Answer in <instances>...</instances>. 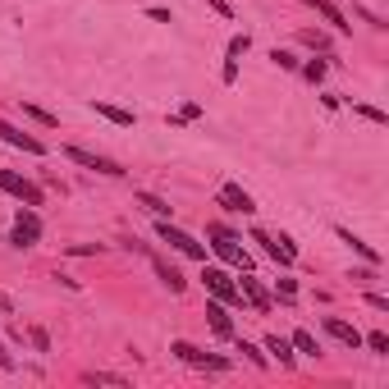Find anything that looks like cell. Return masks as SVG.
<instances>
[{
  "label": "cell",
  "mask_w": 389,
  "mask_h": 389,
  "mask_svg": "<svg viewBox=\"0 0 389 389\" xmlns=\"http://www.w3.org/2000/svg\"><path fill=\"white\" fill-rule=\"evenodd\" d=\"M211 252L220 256V261H229L233 270H252V256H247V247H243V238L233 229H224V224H211Z\"/></svg>",
  "instance_id": "obj_1"
},
{
  "label": "cell",
  "mask_w": 389,
  "mask_h": 389,
  "mask_svg": "<svg viewBox=\"0 0 389 389\" xmlns=\"http://www.w3.org/2000/svg\"><path fill=\"white\" fill-rule=\"evenodd\" d=\"M252 243H261V252H266L270 261H279V266H293V261H298V243H293L289 233L270 238L266 229H252Z\"/></svg>",
  "instance_id": "obj_2"
},
{
  "label": "cell",
  "mask_w": 389,
  "mask_h": 389,
  "mask_svg": "<svg viewBox=\"0 0 389 389\" xmlns=\"http://www.w3.org/2000/svg\"><path fill=\"white\" fill-rule=\"evenodd\" d=\"M0 192H10V197H19L23 206H42V201H46V192L37 188L33 179L14 174V169H0Z\"/></svg>",
  "instance_id": "obj_3"
},
{
  "label": "cell",
  "mask_w": 389,
  "mask_h": 389,
  "mask_svg": "<svg viewBox=\"0 0 389 389\" xmlns=\"http://www.w3.org/2000/svg\"><path fill=\"white\" fill-rule=\"evenodd\" d=\"M156 233H160V243H169V247H179L183 256H192V261H206V247L192 238V233H183V229H174L169 220H156Z\"/></svg>",
  "instance_id": "obj_4"
},
{
  "label": "cell",
  "mask_w": 389,
  "mask_h": 389,
  "mask_svg": "<svg viewBox=\"0 0 389 389\" xmlns=\"http://www.w3.org/2000/svg\"><path fill=\"white\" fill-rule=\"evenodd\" d=\"M169 353H174L179 362H188V367H206V371H229V357L201 353V348H192L188 339H174V344H169Z\"/></svg>",
  "instance_id": "obj_5"
},
{
  "label": "cell",
  "mask_w": 389,
  "mask_h": 389,
  "mask_svg": "<svg viewBox=\"0 0 389 389\" xmlns=\"http://www.w3.org/2000/svg\"><path fill=\"white\" fill-rule=\"evenodd\" d=\"M37 238H42V215H37L33 206H19V215H14V233H10V243H14V247H33Z\"/></svg>",
  "instance_id": "obj_6"
},
{
  "label": "cell",
  "mask_w": 389,
  "mask_h": 389,
  "mask_svg": "<svg viewBox=\"0 0 389 389\" xmlns=\"http://www.w3.org/2000/svg\"><path fill=\"white\" fill-rule=\"evenodd\" d=\"M206 289H211V298H220L224 307H233V302H243V293H238V279L233 275H224L220 266H206Z\"/></svg>",
  "instance_id": "obj_7"
},
{
  "label": "cell",
  "mask_w": 389,
  "mask_h": 389,
  "mask_svg": "<svg viewBox=\"0 0 389 389\" xmlns=\"http://www.w3.org/2000/svg\"><path fill=\"white\" fill-rule=\"evenodd\" d=\"M65 156L74 160V165H83V169H97V174H110V179H119L124 169L115 165L110 156H97V151H83V147H65Z\"/></svg>",
  "instance_id": "obj_8"
},
{
  "label": "cell",
  "mask_w": 389,
  "mask_h": 389,
  "mask_svg": "<svg viewBox=\"0 0 389 389\" xmlns=\"http://www.w3.org/2000/svg\"><path fill=\"white\" fill-rule=\"evenodd\" d=\"M220 206H224V211H243V215L256 211L252 192H247L243 183H220Z\"/></svg>",
  "instance_id": "obj_9"
},
{
  "label": "cell",
  "mask_w": 389,
  "mask_h": 389,
  "mask_svg": "<svg viewBox=\"0 0 389 389\" xmlns=\"http://www.w3.org/2000/svg\"><path fill=\"white\" fill-rule=\"evenodd\" d=\"M238 293H243V302L252 311H270V293L261 289V279L252 275V270H243V279H238Z\"/></svg>",
  "instance_id": "obj_10"
},
{
  "label": "cell",
  "mask_w": 389,
  "mask_h": 389,
  "mask_svg": "<svg viewBox=\"0 0 389 389\" xmlns=\"http://www.w3.org/2000/svg\"><path fill=\"white\" fill-rule=\"evenodd\" d=\"M252 51V37L247 33H238V37H229V60H224V69H220V83H233L238 78V60Z\"/></svg>",
  "instance_id": "obj_11"
},
{
  "label": "cell",
  "mask_w": 389,
  "mask_h": 389,
  "mask_svg": "<svg viewBox=\"0 0 389 389\" xmlns=\"http://www.w3.org/2000/svg\"><path fill=\"white\" fill-rule=\"evenodd\" d=\"M0 138H5L10 147H19V151H28V156H46V147L37 142L33 133H19V129H14L10 119H0Z\"/></svg>",
  "instance_id": "obj_12"
},
{
  "label": "cell",
  "mask_w": 389,
  "mask_h": 389,
  "mask_svg": "<svg viewBox=\"0 0 389 389\" xmlns=\"http://www.w3.org/2000/svg\"><path fill=\"white\" fill-rule=\"evenodd\" d=\"M325 334H330V339H339L344 348H362V334H357V325L339 321V316H325Z\"/></svg>",
  "instance_id": "obj_13"
},
{
  "label": "cell",
  "mask_w": 389,
  "mask_h": 389,
  "mask_svg": "<svg viewBox=\"0 0 389 389\" xmlns=\"http://www.w3.org/2000/svg\"><path fill=\"white\" fill-rule=\"evenodd\" d=\"M206 321H211V330L220 334V339H229V334H233V321H229V307H224L220 298H211V302H206Z\"/></svg>",
  "instance_id": "obj_14"
},
{
  "label": "cell",
  "mask_w": 389,
  "mask_h": 389,
  "mask_svg": "<svg viewBox=\"0 0 389 389\" xmlns=\"http://www.w3.org/2000/svg\"><path fill=\"white\" fill-rule=\"evenodd\" d=\"M92 110H97L101 119L119 124V129H133V124H138V115H133V110H124V106H110V101H92Z\"/></svg>",
  "instance_id": "obj_15"
},
{
  "label": "cell",
  "mask_w": 389,
  "mask_h": 389,
  "mask_svg": "<svg viewBox=\"0 0 389 389\" xmlns=\"http://www.w3.org/2000/svg\"><path fill=\"white\" fill-rule=\"evenodd\" d=\"M302 5H311V10L321 14V19L330 23L334 33H348V23H344V10H339V5H334V0H302Z\"/></svg>",
  "instance_id": "obj_16"
},
{
  "label": "cell",
  "mask_w": 389,
  "mask_h": 389,
  "mask_svg": "<svg viewBox=\"0 0 389 389\" xmlns=\"http://www.w3.org/2000/svg\"><path fill=\"white\" fill-rule=\"evenodd\" d=\"M151 270H156V275H160V284H165L169 293H183V284H188V279L179 275V270L169 266V261H160V256H151Z\"/></svg>",
  "instance_id": "obj_17"
},
{
  "label": "cell",
  "mask_w": 389,
  "mask_h": 389,
  "mask_svg": "<svg viewBox=\"0 0 389 389\" xmlns=\"http://www.w3.org/2000/svg\"><path fill=\"white\" fill-rule=\"evenodd\" d=\"M339 238H344V243H348V247H353V252H357V256H362V261H367V266H380V252H376V247H371V243H362V238H357V233H348V229H339Z\"/></svg>",
  "instance_id": "obj_18"
},
{
  "label": "cell",
  "mask_w": 389,
  "mask_h": 389,
  "mask_svg": "<svg viewBox=\"0 0 389 389\" xmlns=\"http://www.w3.org/2000/svg\"><path fill=\"white\" fill-rule=\"evenodd\" d=\"M266 353H275L284 367H293V339H284V334H270V339H266Z\"/></svg>",
  "instance_id": "obj_19"
},
{
  "label": "cell",
  "mask_w": 389,
  "mask_h": 389,
  "mask_svg": "<svg viewBox=\"0 0 389 389\" xmlns=\"http://www.w3.org/2000/svg\"><path fill=\"white\" fill-rule=\"evenodd\" d=\"M138 201H142V206L156 215V220H169V206H165L160 197H156V192H138Z\"/></svg>",
  "instance_id": "obj_20"
},
{
  "label": "cell",
  "mask_w": 389,
  "mask_h": 389,
  "mask_svg": "<svg viewBox=\"0 0 389 389\" xmlns=\"http://www.w3.org/2000/svg\"><path fill=\"white\" fill-rule=\"evenodd\" d=\"M293 353H311V357H316V353H321L316 334H311V330H298V334H293Z\"/></svg>",
  "instance_id": "obj_21"
},
{
  "label": "cell",
  "mask_w": 389,
  "mask_h": 389,
  "mask_svg": "<svg viewBox=\"0 0 389 389\" xmlns=\"http://www.w3.org/2000/svg\"><path fill=\"white\" fill-rule=\"evenodd\" d=\"M298 42H302V46H311V51H325V46H330V37H325V33H316V28H302V33H298Z\"/></svg>",
  "instance_id": "obj_22"
},
{
  "label": "cell",
  "mask_w": 389,
  "mask_h": 389,
  "mask_svg": "<svg viewBox=\"0 0 389 389\" xmlns=\"http://www.w3.org/2000/svg\"><path fill=\"white\" fill-rule=\"evenodd\" d=\"M325 69H330V60H307V65H302V78H307V83H321V78H325Z\"/></svg>",
  "instance_id": "obj_23"
},
{
  "label": "cell",
  "mask_w": 389,
  "mask_h": 389,
  "mask_svg": "<svg viewBox=\"0 0 389 389\" xmlns=\"http://www.w3.org/2000/svg\"><path fill=\"white\" fill-rule=\"evenodd\" d=\"M238 353H247V362H252V367H261V371L270 367V357L261 353V348H256V344H247V339H243V344H238Z\"/></svg>",
  "instance_id": "obj_24"
},
{
  "label": "cell",
  "mask_w": 389,
  "mask_h": 389,
  "mask_svg": "<svg viewBox=\"0 0 389 389\" xmlns=\"http://www.w3.org/2000/svg\"><path fill=\"white\" fill-rule=\"evenodd\" d=\"M362 344H367L371 353H380V357H385V353H389V334H385V330H371L367 339H362Z\"/></svg>",
  "instance_id": "obj_25"
},
{
  "label": "cell",
  "mask_w": 389,
  "mask_h": 389,
  "mask_svg": "<svg viewBox=\"0 0 389 389\" xmlns=\"http://www.w3.org/2000/svg\"><path fill=\"white\" fill-rule=\"evenodd\" d=\"M23 115H28V119H37V124H46V129H56V115L42 110V106H23Z\"/></svg>",
  "instance_id": "obj_26"
},
{
  "label": "cell",
  "mask_w": 389,
  "mask_h": 389,
  "mask_svg": "<svg viewBox=\"0 0 389 389\" xmlns=\"http://www.w3.org/2000/svg\"><path fill=\"white\" fill-rule=\"evenodd\" d=\"M357 115H362V119H371V124H389V115L385 110H376V106H353Z\"/></svg>",
  "instance_id": "obj_27"
},
{
  "label": "cell",
  "mask_w": 389,
  "mask_h": 389,
  "mask_svg": "<svg viewBox=\"0 0 389 389\" xmlns=\"http://www.w3.org/2000/svg\"><path fill=\"white\" fill-rule=\"evenodd\" d=\"M275 293H279L284 302H293V298H298V284H293V279H279V284H275Z\"/></svg>",
  "instance_id": "obj_28"
},
{
  "label": "cell",
  "mask_w": 389,
  "mask_h": 389,
  "mask_svg": "<svg viewBox=\"0 0 389 389\" xmlns=\"http://www.w3.org/2000/svg\"><path fill=\"white\" fill-rule=\"evenodd\" d=\"M270 60H275L279 69H298V60H293L289 51H279V46H275V51H270Z\"/></svg>",
  "instance_id": "obj_29"
},
{
  "label": "cell",
  "mask_w": 389,
  "mask_h": 389,
  "mask_svg": "<svg viewBox=\"0 0 389 389\" xmlns=\"http://www.w3.org/2000/svg\"><path fill=\"white\" fill-rule=\"evenodd\" d=\"M88 380H97V385H124V376H110V371H92Z\"/></svg>",
  "instance_id": "obj_30"
},
{
  "label": "cell",
  "mask_w": 389,
  "mask_h": 389,
  "mask_svg": "<svg viewBox=\"0 0 389 389\" xmlns=\"http://www.w3.org/2000/svg\"><path fill=\"white\" fill-rule=\"evenodd\" d=\"M33 348H37V353H46V348H51V339H46V330H33Z\"/></svg>",
  "instance_id": "obj_31"
},
{
  "label": "cell",
  "mask_w": 389,
  "mask_h": 389,
  "mask_svg": "<svg viewBox=\"0 0 389 389\" xmlns=\"http://www.w3.org/2000/svg\"><path fill=\"white\" fill-rule=\"evenodd\" d=\"M69 252H74V256H92V252H101V247H92V243H74Z\"/></svg>",
  "instance_id": "obj_32"
},
{
  "label": "cell",
  "mask_w": 389,
  "mask_h": 389,
  "mask_svg": "<svg viewBox=\"0 0 389 389\" xmlns=\"http://www.w3.org/2000/svg\"><path fill=\"white\" fill-rule=\"evenodd\" d=\"M367 302H371V307H376V311H389V298H385V293H371Z\"/></svg>",
  "instance_id": "obj_33"
},
{
  "label": "cell",
  "mask_w": 389,
  "mask_h": 389,
  "mask_svg": "<svg viewBox=\"0 0 389 389\" xmlns=\"http://www.w3.org/2000/svg\"><path fill=\"white\" fill-rule=\"evenodd\" d=\"M0 371H14V357L5 353V344H0Z\"/></svg>",
  "instance_id": "obj_34"
}]
</instances>
